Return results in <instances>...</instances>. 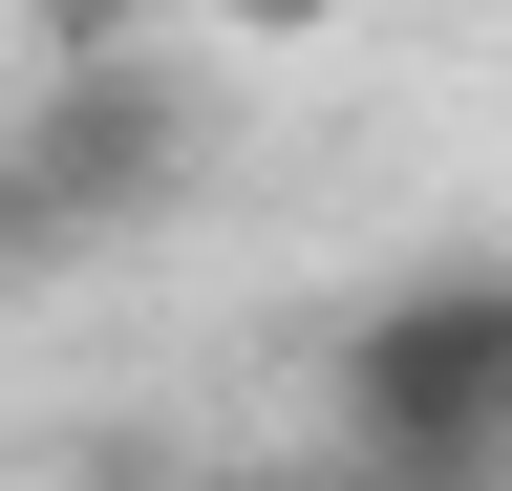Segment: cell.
Masks as SVG:
<instances>
[{
  "label": "cell",
  "instance_id": "cell-2",
  "mask_svg": "<svg viewBox=\"0 0 512 491\" xmlns=\"http://www.w3.org/2000/svg\"><path fill=\"white\" fill-rule=\"evenodd\" d=\"M0 150H22L43 193L86 214V235H150V214L192 193V171H214V129H192V86H171V65H107V43H86V65H64V86L22 107V129H0Z\"/></svg>",
  "mask_w": 512,
  "mask_h": 491
},
{
  "label": "cell",
  "instance_id": "cell-3",
  "mask_svg": "<svg viewBox=\"0 0 512 491\" xmlns=\"http://www.w3.org/2000/svg\"><path fill=\"white\" fill-rule=\"evenodd\" d=\"M64 257H107V235H86V214H64V193H43V171H22V150H0V299H43Z\"/></svg>",
  "mask_w": 512,
  "mask_h": 491
},
{
  "label": "cell",
  "instance_id": "cell-1",
  "mask_svg": "<svg viewBox=\"0 0 512 491\" xmlns=\"http://www.w3.org/2000/svg\"><path fill=\"white\" fill-rule=\"evenodd\" d=\"M320 427L363 491H491L512 470V257H406L320 342Z\"/></svg>",
  "mask_w": 512,
  "mask_h": 491
},
{
  "label": "cell",
  "instance_id": "cell-4",
  "mask_svg": "<svg viewBox=\"0 0 512 491\" xmlns=\"http://www.w3.org/2000/svg\"><path fill=\"white\" fill-rule=\"evenodd\" d=\"M107 22H235V43H320L342 0H86V43H107Z\"/></svg>",
  "mask_w": 512,
  "mask_h": 491
}]
</instances>
